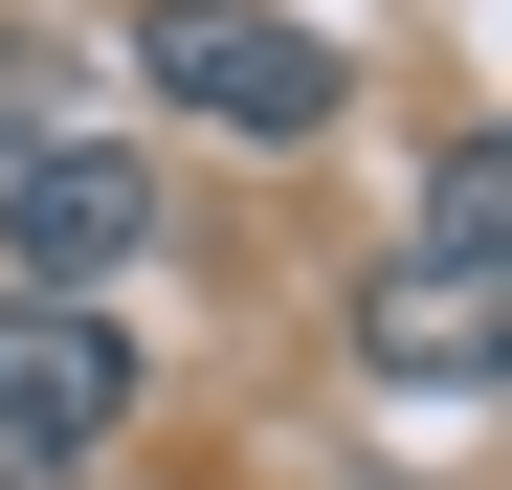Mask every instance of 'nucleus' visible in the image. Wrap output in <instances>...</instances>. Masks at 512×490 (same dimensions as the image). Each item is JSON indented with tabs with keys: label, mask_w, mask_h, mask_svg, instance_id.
I'll list each match as a JSON object with an SVG mask.
<instances>
[{
	"label": "nucleus",
	"mask_w": 512,
	"mask_h": 490,
	"mask_svg": "<svg viewBox=\"0 0 512 490\" xmlns=\"http://www.w3.org/2000/svg\"><path fill=\"white\" fill-rule=\"evenodd\" d=\"M357 379H401V401H490V379H512V156H490V134H446L423 245L357 290Z\"/></svg>",
	"instance_id": "obj_1"
},
{
	"label": "nucleus",
	"mask_w": 512,
	"mask_h": 490,
	"mask_svg": "<svg viewBox=\"0 0 512 490\" xmlns=\"http://www.w3.org/2000/svg\"><path fill=\"white\" fill-rule=\"evenodd\" d=\"M134 45H156V90H179L201 134H245V156H312L334 134V45L290 23V0H156Z\"/></svg>",
	"instance_id": "obj_2"
},
{
	"label": "nucleus",
	"mask_w": 512,
	"mask_h": 490,
	"mask_svg": "<svg viewBox=\"0 0 512 490\" xmlns=\"http://www.w3.org/2000/svg\"><path fill=\"white\" fill-rule=\"evenodd\" d=\"M134 424V335L90 290H0V468H90Z\"/></svg>",
	"instance_id": "obj_3"
},
{
	"label": "nucleus",
	"mask_w": 512,
	"mask_h": 490,
	"mask_svg": "<svg viewBox=\"0 0 512 490\" xmlns=\"http://www.w3.org/2000/svg\"><path fill=\"white\" fill-rule=\"evenodd\" d=\"M134 245H156V179H134V156H90V134L0 179V290H112Z\"/></svg>",
	"instance_id": "obj_4"
}]
</instances>
